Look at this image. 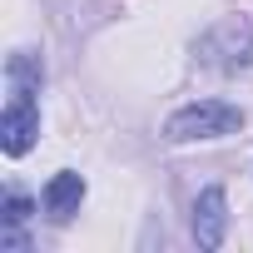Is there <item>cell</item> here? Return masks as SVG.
I'll list each match as a JSON object with an SVG mask.
<instances>
[{
	"label": "cell",
	"instance_id": "cell-6",
	"mask_svg": "<svg viewBox=\"0 0 253 253\" xmlns=\"http://www.w3.org/2000/svg\"><path fill=\"white\" fill-rule=\"evenodd\" d=\"M30 213H35V204L25 199V194H5V213H0V248H25V223H30Z\"/></svg>",
	"mask_w": 253,
	"mask_h": 253
},
{
	"label": "cell",
	"instance_id": "cell-5",
	"mask_svg": "<svg viewBox=\"0 0 253 253\" xmlns=\"http://www.w3.org/2000/svg\"><path fill=\"white\" fill-rule=\"evenodd\" d=\"M80 199H84V179L70 174V169L45 184V213H50L55 223H70V218L80 213Z\"/></svg>",
	"mask_w": 253,
	"mask_h": 253
},
{
	"label": "cell",
	"instance_id": "cell-4",
	"mask_svg": "<svg viewBox=\"0 0 253 253\" xmlns=\"http://www.w3.org/2000/svg\"><path fill=\"white\" fill-rule=\"evenodd\" d=\"M223 233H228V199H223L218 184H209L199 194V204H194V243L213 253L223 243Z\"/></svg>",
	"mask_w": 253,
	"mask_h": 253
},
{
	"label": "cell",
	"instance_id": "cell-2",
	"mask_svg": "<svg viewBox=\"0 0 253 253\" xmlns=\"http://www.w3.org/2000/svg\"><path fill=\"white\" fill-rule=\"evenodd\" d=\"M35 89L30 80H10V99H5V114H0V149L10 159H20L35 134H40V104H35Z\"/></svg>",
	"mask_w": 253,
	"mask_h": 253
},
{
	"label": "cell",
	"instance_id": "cell-3",
	"mask_svg": "<svg viewBox=\"0 0 253 253\" xmlns=\"http://www.w3.org/2000/svg\"><path fill=\"white\" fill-rule=\"evenodd\" d=\"M204 60L218 65V70L253 65V15H233V20H223V25L204 40Z\"/></svg>",
	"mask_w": 253,
	"mask_h": 253
},
{
	"label": "cell",
	"instance_id": "cell-1",
	"mask_svg": "<svg viewBox=\"0 0 253 253\" xmlns=\"http://www.w3.org/2000/svg\"><path fill=\"white\" fill-rule=\"evenodd\" d=\"M243 129V109L228 104V99H199L179 114H169L164 124V139L169 144H189V139H223V134H238Z\"/></svg>",
	"mask_w": 253,
	"mask_h": 253
}]
</instances>
